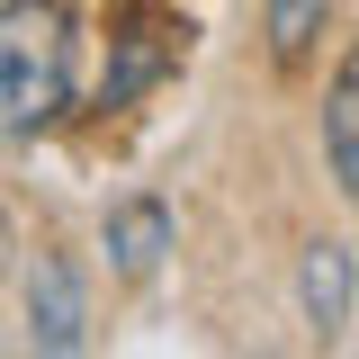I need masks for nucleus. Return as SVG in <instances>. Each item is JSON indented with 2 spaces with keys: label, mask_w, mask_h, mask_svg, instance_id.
Returning <instances> with one entry per match:
<instances>
[{
  "label": "nucleus",
  "mask_w": 359,
  "mask_h": 359,
  "mask_svg": "<svg viewBox=\"0 0 359 359\" xmlns=\"http://www.w3.org/2000/svg\"><path fill=\"white\" fill-rule=\"evenodd\" d=\"M72 108V18L54 0L0 9V135L27 144Z\"/></svg>",
  "instance_id": "1"
},
{
  "label": "nucleus",
  "mask_w": 359,
  "mask_h": 359,
  "mask_svg": "<svg viewBox=\"0 0 359 359\" xmlns=\"http://www.w3.org/2000/svg\"><path fill=\"white\" fill-rule=\"evenodd\" d=\"M27 332H36V351L72 359L90 341L81 323V278H72V261L63 252H27Z\"/></svg>",
  "instance_id": "2"
},
{
  "label": "nucleus",
  "mask_w": 359,
  "mask_h": 359,
  "mask_svg": "<svg viewBox=\"0 0 359 359\" xmlns=\"http://www.w3.org/2000/svg\"><path fill=\"white\" fill-rule=\"evenodd\" d=\"M297 297H306V323L332 341V332L351 323V252H341V243H314L306 269H297Z\"/></svg>",
  "instance_id": "4"
},
{
  "label": "nucleus",
  "mask_w": 359,
  "mask_h": 359,
  "mask_svg": "<svg viewBox=\"0 0 359 359\" xmlns=\"http://www.w3.org/2000/svg\"><path fill=\"white\" fill-rule=\"evenodd\" d=\"M323 153H332V180L359 198V72H341L323 99Z\"/></svg>",
  "instance_id": "5"
},
{
  "label": "nucleus",
  "mask_w": 359,
  "mask_h": 359,
  "mask_svg": "<svg viewBox=\"0 0 359 359\" xmlns=\"http://www.w3.org/2000/svg\"><path fill=\"white\" fill-rule=\"evenodd\" d=\"M323 18H332V0H269V54L297 72L314 54V36H323Z\"/></svg>",
  "instance_id": "6"
},
{
  "label": "nucleus",
  "mask_w": 359,
  "mask_h": 359,
  "mask_svg": "<svg viewBox=\"0 0 359 359\" xmlns=\"http://www.w3.org/2000/svg\"><path fill=\"white\" fill-rule=\"evenodd\" d=\"M162 252H171V207H162V198H126V207H108V261L126 269V278L162 269Z\"/></svg>",
  "instance_id": "3"
}]
</instances>
